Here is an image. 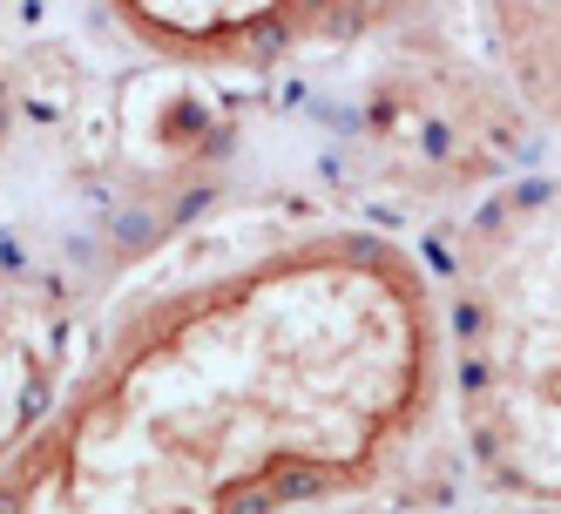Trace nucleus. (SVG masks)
<instances>
[{"instance_id": "obj_7", "label": "nucleus", "mask_w": 561, "mask_h": 514, "mask_svg": "<svg viewBox=\"0 0 561 514\" xmlns=\"http://www.w3.org/2000/svg\"><path fill=\"white\" fill-rule=\"evenodd\" d=\"M494 514H561V501H501Z\"/></svg>"}, {"instance_id": "obj_1", "label": "nucleus", "mask_w": 561, "mask_h": 514, "mask_svg": "<svg viewBox=\"0 0 561 514\" xmlns=\"http://www.w3.org/2000/svg\"><path fill=\"white\" fill-rule=\"evenodd\" d=\"M439 392L407 244L318 230L136 305L0 460V514H305L366 494Z\"/></svg>"}, {"instance_id": "obj_4", "label": "nucleus", "mask_w": 561, "mask_h": 514, "mask_svg": "<svg viewBox=\"0 0 561 514\" xmlns=\"http://www.w3.org/2000/svg\"><path fill=\"white\" fill-rule=\"evenodd\" d=\"M488 21L514 95L561 129V0H488Z\"/></svg>"}, {"instance_id": "obj_6", "label": "nucleus", "mask_w": 561, "mask_h": 514, "mask_svg": "<svg viewBox=\"0 0 561 514\" xmlns=\"http://www.w3.org/2000/svg\"><path fill=\"white\" fill-rule=\"evenodd\" d=\"M8 136H14V89H8V61H0V156H8Z\"/></svg>"}, {"instance_id": "obj_2", "label": "nucleus", "mask_w": 561, "mask_h": 514, "mask_svg": "<svg viewBox=\"0 0 561 514\" xmlns=\"http://www.w3.org/2000/svg\"><path fill=\"white\" fill-rule=\"evenodd\" d=\"M439 379L501 501H561V176H514L439 251Z\"/></svg>"}, {"instance_id": "obj_3", "label": "nucleus", "mask_w": 561, "mask_h": 514, "mask_svg": "<svg viewBox=\"0 0 561 514\" xmlns=\"http://www.w3.org/2000/svg\"><path fill=\"white\" fill-rule=\"evenodd\" d=\"M136 48L176 68H271L407 21L420 0H102Z\"/></svg>"}, {"instance_id": "obj_5", "label": "nucleus", "mask_w": 561, "mask_h": 514, "mask_svg": "<svg viewBox=\"0 0 561 514\" xmlns=\"http://www.w3.org/2000/svg\"><path fill=\"white\" fill-rule=\"evenodd\" d=\"M48 325H27V319H0V460H8L21 441H27V426L42 420L55 407V352L42 345Z\"/></svg>"}]
</instances>
